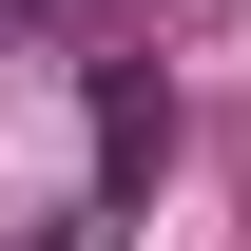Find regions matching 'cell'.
Masks as SVG:
<instances>
[{"instance_id":"cell-1","label":"cell","mask_w":251,"mask_h":251,"mask_svg":"<svg viewBox=\"0 0 251 251\" xmlns=\"http://www.w3.org/2000/svg\"><path fill=\"white\" fill-rule=\"evenodd\" d=\"M155 135H174V97H155V77H97V155L135 174V155H155Z\"/></svg>"}]
</instances>
